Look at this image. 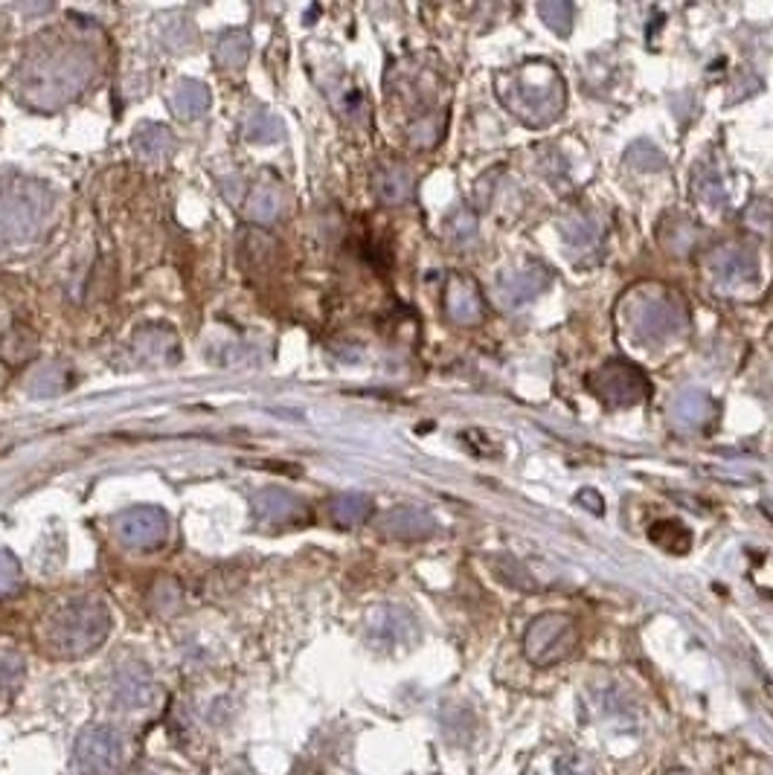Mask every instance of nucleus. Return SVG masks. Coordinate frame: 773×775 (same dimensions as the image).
<instances>
[{"instance_id": "obj_30", "label": "nucleus", "mask_w": 773, "mask_h": 775, "mask_svg": "<svg viewBox=\"0 0 773 775\" xmlns=\"http://www.w3.org/2000/svg\"><path fill=\"white\" fill-rule=\"evenodd\" d=\"M576 503L582 505V509H588L591 514H605V500L599 497L596 488H582L579 494H576Z\"/></svg>"}, {"instance_id": "obj_20", "label": "nucleus", "mask_w": 773, "mask_h": 775, "mask_svg": "<svg viewBox=\"0 0 773 775\" xmlns=\"http://www.w3.org/2000/svg\"><path fill=\"white\" fill-rule=\"evenodd\" d=\"M169 105H172V111H175L178 116L195 119V116H201L209 107V91L201 82L186 79V82H181L175 91H172Z\"/></svg>"}, {"instance_id": "obj_16", "label": "nucleus", "mask_w": 773, "mask_h": 775, "mask_svg": "<svg viewBox=\"0 0 773 775\" xmlns=\"http://www.w3.org/2000/svg\"><path fill=\"white\" fill-rule=\"evenodd\" d=\"M561 236L567 248L576 253H593L602 241V224L593 215H570L567 221H561Z\"/></svg>"}, {"instance_id": "obj_22", "label": "nucleus", "mask_w": 773, "mask_h": 775, "mask_svg": "<svg viewBox=\"0 0 773 775\" xmlns=\"http://www.w3.org/2000/svg\"><path fill=\"white\" fill-rule=\"evenodd\" d=\"M538 18L556 35H570V30H573V7L565 0H541Z\"/></svg>"}, {"instance_id": "obj_9", "label": "nucleus", "mask_w": 773, "mask_h": 775, "mask_svg": "<svg viewBox=\"0 0 773 775\" xmlns=\"http://www.w3.org/2000/svg\"><path fill=\"white\" fill-rule=\"evenodd\" d=\"M445 314L454 326H477L486 317V299L471 276L454 273L445 288Z\"/></svg>"}, {"instance_id": "obj_4", "label": "nucleus", "mask_w": 773, "mask_h": 775, "mask_svg": "<svg viewBox=\"0 0 773 775\" xmlns=\"http://www.w3.org/2000/svg\"><path fill=\"white\" fill-rule=\"evenodd\" d=\"M588 389L611 410H625V407L643 404L651 387L640 366L628 361H611L588 375Z\"/></svg>"}, {"instance_id": "obj_10", "label": "nucleus", "mask_w": 773, "mask_h": 775, "mask_svg": "<svg viewBox=\"0 0 773 775\" xmlns=\"http://www.w3.org/2000/svg\"><path fill=\"white\" fill-rule=\"evenodd\" d=\"M114 526H117V535L123 544L149 549V546H158L167 540L169 520L160 509H132V512L120 514Z\"/></svg>"}, {"instance_id": "obj_17", "label": "nucleus", "mask_w": 773, "mask_h": 775, "mask_svg": "<svg viewBox=\"0 0 773 775\" xmlns=\"http://www.w3.org/2000/svg\"><path fill=\"white\" fill-rule=\"evenodd\" d=\"M375 195L384 204H405L413 195V178L405 166H384L375 172Z\"/></svg>"}, {"instance_id": "obj_7", "label": "nucleus", "mask_w": 773, "mask_h": 775, "mask_svg": "<svg viewBox=\"0 0 773 775\" xmlns=\"http://www.w3.org/2000/svg\"><path fill=\"white\" fill-rule=\"evenodd\" d=\"M549 285V273L541 264H521L500 273L498 303L503 308H524L538 299Z\"/></svg>"}, {"instance_id": "obj_13", "label": "nucleus", "mask_w": 773, "mask_h": 775, "mask_svg": "<svg viewBox=\"0 0 773 775\" xmlns=\"http://www.w3.org/2000/svg\"><path fill=\"white\" fill-rule=\"evenodd\" d=\"M253 512L268 523H297L306 517V505L285 491H262L253 497Z\"/></svg>"}, {"instance_id": "obj_21", "label": "nucleus", "mask_w": 773, "mask_h": 775, "mask_svg": "<svg viewBox=\"0 0 773 775\" xmlns=\"http://www.w3.org/2000/svg\"><path fill=\"white\" fill-rule=\"evenodd\" d=\"M248 53H250V38L248 33H241V30H230V33L218 42V61L225 67H230V70H236V67H241L245 61H248Z\"/></svg>"}, {"instance_id": "obj_25", "label": "nucleus", "mask_w": 773, "mask_h": 775, "mask_svg": "<svg viewBox=\"0 0 773 775\" xmlns=\"http://www.w3.org/2000/svg\"><path fill=\"white\" fill-rule=\"evenodd\" d=\"M744 227L750 232H757L762 239H768L773 232V204L765 198L750 201L748 209H744Z\"/></svg>"}, {"instance_id": "obj_2", "label": "nucleus", "mask_w": 773, "mask_h": 775, "mask_svg": "<svg viewBox=\"0 0 773 775\" xmlns=\"http://www.w3.org/2000/svg\"><path fill=\"white\" fill-rule=\"evenodd\" d=\"M628 322H632L634 338L649 346H660L666 340L678 338L686 329V308L683 299L669 294V290H655V294H637L625 306Z\"/></svg>"}, {"instance_id": "obj_26", "label": "nucleus", "mask_w": 773, "mask_h": 775, "mask_svg": "<svg viewBox=\"0 0 773 775\" xmlns=\"http://www.w3.org/2000/svg\"><path fill=\"white\" fill-rule=\"evenodd\" d=\"M283 134V125H280V119L271 114H265V111H257V114L248 116V137L257 143H274L276 137Z\"/></svg>"}, {"instance_id": "obj_28", "label": "nucleus", "mask_w": 773, "mask_h": 775, "mask_svg": "<svg viewBox=\"0 0 773 775\" xmlns=\"http://www.w3.org/2000/svg\"><path fill=\"white\" fill-rule=\"evenodd\" d=\"M448 230L454 239H471L477 232V218L468 209H457V213L451 215Z\"/></svg>"}, {"instance_id": "obj_15", "label": "nucleus", "mask_w": 773, "mask_h": 775, "mask_svg": "<svg viewBox=\"0 0 773 775\" xmlns=\"http://www.w3.org/2000/svg\"><path fill=\"white\" fill-rule=\"evenodd\" d=\"M692 198L698 201L701 207L713 209V213H721L727 207L730 195H727V186H724L721 174L713 163H701L692 174Z\"/></svg>"}, {"instance_id": "obj_3", "label": "nucleus", "mask_w": 773, "mask_h": 775, "mask_svg": "<svg viewBox=\"0 0 773 775\" xmlns=\"http://www.w3.org/2000/svg\"><path fill=\"white\" fill-rule=\"evenodd\" d=\"M88 79V65L67 53H50L24 67V93L38 105L67 100Z\"/></svg>"}, {"instance_id": "obj_27", "label": "nucleus", "mask_w": 773, "mask_h": 775, "mask_svg": "<svg viewBox=\"0 0 773 775\" xmlns=\"http://www.w3.org/2000/svg\"><path fill=\"white\" fill-rule=\"evenodd\" d=\"M491 569L498 572L507 584L512 586H521V590H533V575L526 572L524 567L518 561H512V558H507V555H500V558H495V563H491Z\"/></svg>"}, {"instance_id": "obj_14", "label": "nucleus", "mask_w": 773, "mask_h": 775, "mask_svg": "<svg viewBox=\"0 0 773 775\" xmlns=\"http://www.w3.org/2000/svg\"><path fill=\"white\" fill-rule=\"evenodd\" d=\"M134 149L149 163H167L169 157L175 155V134L169 132L167 125L146 123L134 134Z\"/></svg>"}, {"instance_id": "obj_24", "label": "nucleus", "mask_w": 773, "mask_h": 775, "mask_svg": "<svg viewBox=\"0 0 773 775\" xmlns=\"http://www.w3.org/2000/svg\"><path fill=\"white\" fill-rule=\"evenodd\" d=\"M280 209H283V201H280V190L276 186H259L250 195V215L257 221H274Z\"/></svg>"}, {"instance_id": "obj_5", "label": "nucleus", "mask_w": 773, "mask_h": 775, "mask_svg": "<svg viewBox=\"0 0 773 775\" xmlns=\"http://www.w3.org/2000/svg\"><path fill=\"white\" fill-rule=\"evenodd\" d=\"M47 198L38 190H21L0 195V239H21L26 232H33L42 221Z\"/></svg>"}, {"instance_id": "obj_19", "label": "nucleus", "mask_w": 773, "mask_h": 775, "mask_svg": "<svg viewBox=\"0 0 773 775\" xmlns=\"http://www.w3.org/2000/svg\"><path fill=\"white\" fill-rule=\"evenodd\" d=\"M329 514L338 526H361L373 514V500L366 494H338L329 503Z\"/></svg>"}, {"instance_id": "obj_6", "label": "nucleus", "mask_w": 773, "mask_h": 775, "mask_svg": "<svg viewBox=\"0 0 773 775\" xmlns=\"http://www.w3.org/2000/svg\"><path fill=\"white\" fill-rule=\"evenodd\" d=\"M576 645V627L565 616H541L526 634V653L535 662H553L570 653Z\"/></svg>"}, {"instance_id": "obj_11", "label": "nucleus", "mask_w": 773, "mask_h": 775, "mask_svg": "<svg viewBox=\"0 0 773 775\" xmlns=\"http://www.w3.org/2000/svg\"><path fill=\"white\" fill-rule=\"evenodd\" d=\"M672 424L683 433H695L704 430L709 421L715 419V401L704 392V389H686L672 401Z\"/></svg>"}, {"instance_id": "obj_8", "label": "nucleus", "mask_w": 773, "mask_h": 775, "mask_svg": "<svg viewBox=\"0 0 773 775\" xmlns=\"http://www.w3.org/2000/svg\"><path fill=\"white\" fill-rule=\"evenodd\" d=\"M707 271L721 285H744V282H753L759 276L757 253L748 244H739V241L718 244L715 250H709Z\"/></svg>"}, {"instance_id": "obj_29", "label": "nucleus", "mask_w": 773, "mask_h": 775, "mask_svg": "<svg viewBox=\"0 0 773 775\" xmlns=\"http://www.w3.org/2000/svg\"><path fill=\"white\" fill-rule=\"evenodd\" d=\"M18 584V563L7 552H0V593H7Z\"/></svg>"}, {"instance_id": "obj_1", "label": "nucleus", "mask_w": 773, "mask_h": 775, "mask_svg": "<svg viewBox=\"0 0 773 775\" xmlns=\"http://www.w3.org/2000/svg\"><path fill=\"white\" fill-rule=\"evenodd\" d=\"M495 93L509 114L530 128H547L565 114L567 88L558 70L547 61H524L495 76Z\"/></svg>"}, {"instance_id": "obj_23", "label": "nucleus", "mask_w": 773, "mask_h": 775, "mask_svg": "<svg viewBox=\"0 0 773 775\" xmlns=\"http://www.w3.org/2000/svg\"><path fill=\"white\" fill-rule=\"evenodd\" d=\"M625 160H628V166H632V169H637V172H660V169L666 166L663 151L657 149L655 143H649V140L634 143L632 149L625 151Z\"/></svg>"}, {"instance_id": "obj_18", "label": "nucleus", "mask_w": 773, "mask_h": 775, "mask_svg": "<svg viewBox=\"0 0 773 775\" xmlns=\"http://www.w3.org/2000/svg\"><path fill=\"white\" fill-rule=\"evenodd\" d=\"M701 239V227L690 218H666V224L660 227V241L663 248L674 257H686Z\"/></svg>"}, {"instance_id": "obj_12", "label": "nucleus", "mask_w": 773, "mask_h": 775, "mask_svg": "<svg viewBox=\"0 0 773 775\" xmlns=\"http://www.w3.org/2000/svg\"><path fill=\"white\" fill-rule=\"evenodd\" d=\"M378 528H382L387 537H401V540H419V537H428L436 532V520L431 517L422 509H393V512L382 514L378 520Z\"/></svg>"}]
</instances>
